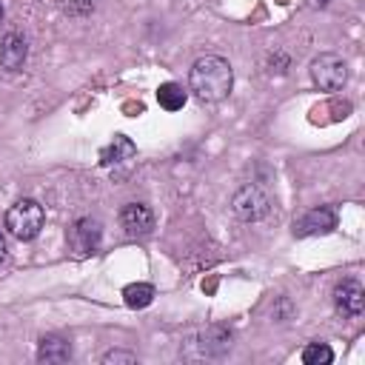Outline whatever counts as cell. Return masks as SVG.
<instances>
[{"mask_svg":"<svg viewBox=\"0 0 365 365\" xmlns=\"http://www.w3.org/2000/svg\"><path fill=\"white\" fill-rule=\"evenodd\" d=\"M188 88L200 103H222L234 88V68L220 54L197 57L188 71Z\"/></svg>","mask_w":365,"mask_h":365,"instance_id":"cell-1","label":"cell"},{"mask_svg":"<svg viewBox=\"0 0 365 365\" xmlns=\"http://www.w3.org/2000/svg\"><path fill=\"white\" fill-rule=\"evenodd\" d=\"M43 225H46V211H43V205H40L37 200H31V197L17 200V202L6 211V231H9L14 240H20V242L37 240V234L43 231Z\"/></svg>","mask_w":365,"mask_h":365,"instance_id":"cell-2","label":"cell"},{"mask_svg":"<svg viewBox=\"0 0 365 365\" xmlns=\"http://www.w3.org/2000/svg\"><path fill=\"white\" fill-rule=\"evenodd\" d=\"M308 74L319 91H339L348 83V63L334 51H322L311 60Z\"/></svg>","mask_w":365,"mask_h":365,"instance_id":"cell-3","label":"cell"},{"mask_svg":"<svg viewBox=\"0 0 365 365\" xmlns=\"http://www.w3.org/2000/svg\"><path fill=\"white\" fill-rule=\"evenodd\" d=\"M231 211L237 220L242 222H259L268 217L271 211V197L257 185V182H245L234 191L231 197Z\"/></svg>","mask_w":365,"mask_h":365,"instance_id":"cell-4","label":"cell"},{"mask_svg":"<svg viewBox=\"0 0 365 365\" xmlns=\"http://www.w3.org/2000/svg\"><path fill=\"white\" fill-rule=\"evenodd\" d=\"M334 308H336V314L345 317V319L362 317V311H365V288H362V282L354 279V277L342 279V282L334 288Z\"/></svg>","mask_w":365,"mask_h":365,"instance_id":"cell-5","label":"cell"},{"mask_svg":"<svg viewBox=\"0 0 365 365\" xmlns=\"http://www.w3.org/2000/svg\"><path fill=\"white\" fill-rule=\"evenodd\" d=\"M336 228V211L331 205H317L294 220V237H322Z\"/></svg>","mask_w":365,"mask_h":365,"instance_id":"cell-6","label":"cell"},{"mask_svg":"<svg viewBox=\"0 0 365 365\" xmlns=\"http://www.w3.org/2000/svg\"><path fill=\"white\" fill-rule=\"evenodd\" d=\"M100 240H103V225L100 220H91V217H80L71 228H68V245L71 251L77 254H94L100 248Z\"/></svg>","mask_w":365,"mask_h":365,"instance_id":"cell-7","label":"cell"},{"mask_svg":"<svg viewBox=\"0 0 365 365\" xmlns=\"http://www.w3.org/2000/svg\"><path fill=\"white\" fill-rule=\"evenodd\" d=\"M120 225L128 237H145L154 231V211L143 202H125L120 208Z\"/></svg>","mask_w":365,"mask_h":365,"instance_id":"cell-8","label":"cell"},{"mask_svg":"<svg viewBox=\"0 0 365 365\" xmlns=\"http://www.w3.org/2000/svg\"><path fill=\"white\" fill-rule=\"evenodd\" d=\"M134 157H137V145L131 143V137L114 134V140L100 151V165L117 174V168H128V163Z\"/></svg>","mask_w":365,"mask_h":365,"instance_id":"cell-9","label":"cell"},{"mask_svg":"<svg viewBox=\"0 0 365 365\" xmlns=\"http://www.w3.org/2000/svg\"><path fill=\"white\" fill-rule=\"evenodd\" d=\"M29 57V40L20 31H9L0 40V66L6 71H20Z\"/></svg>","mask_w":365,"mask_h":365,"instance_id":"cell-10","label":"cell"},{"mask_svg":"<svg viewBox=\"0 0 365 365\" xmlns=\"http://www.w3.org/2000/svg\"><path fill=\"white\" fill-rule=\"evenodd\" d=\"M71 359V342L57 336V334H48L40 339L37 345V362H48V365H57V362H68Z\"/></svg>","mask_w":365,"mask_h":365,"instance_id":"cell-11","label":"cell"},{"mask_svg":"<svg viewBox=\"0 0 365 365\" xmlns=\"http://www.w3.org/2000/svg\"><path fill=\"white\" fill-rule=\"evenodd\" d=\"M154 297H157V291H154L151 282H131V285L123 288V302H125L128 308H134V311L148 308V305L154 302Z\"/></svg>","mask_w":365,"mask_h":365,"instance_id":"cell-12","label":"cell"},{"mask_svg":"<svg viewBox=\"0 0 365 365\" xmlns=\"http://www.w3.org/2000/svg\"><path fill=\"white\" fill-rule=\"evenodd\" d=\"M185 100H188V91H185L180 83H174V80L160 83V88H157V103H160V108H165V111H180V108L185 106Z\"/></svg>","mask_w":365,"mask_h":365,"instance_id":"cell-13","label":"cell"},{"mask_svg":"<svg viewBox=\"0 0 365 365\" xmlns=\"http://www.w3.org/2000/svg\"><path fill=\"white\" fill-rule=\"evenodd\" d=\"M302 365H331L334 362V351L328 342H308L299 354Z\"/></svg>","mask_w":365,"mask_h":365,"instance_id":"cell-14","label":"cell"},{"mask_svg":"<svg viewBox=\"0 0 365 365\" xmlns=\"http://www.w3.org/2000/svg\"><path fill=\"white\" fill-rule=\"evenodd\" d=\"M60 9L68 17H86L94 11V0H60Z\"/></svg>","mask_w":365,"mask_h":365,"instance_id":"cell-15","label":"cell"},{"mask_svg":"<svg viewBox=\"0 0 365 365\" xmlns=\"http://www.w3.org/2000/svg\"><path fill=\"white\" fill-rule=\"evenodd\" d=\"M134 365L137 362V354H131V351H108L106 356H103V365Z\"/></svg>","mask_w":365,"mask_h":365,"instance_id":"cell-16","label":"cell"},{"mask_svg":"<svg viewBox=\"0 0 365 365\" xmlns=\"http://www.w3.org/2000/svg\"><path fill=\"white\" fill-rule=\"evenodd\" d=\"M305 3H308L311 9H325V6L331 3V0H305Z\"/></svg>","mask_w":365,"mask_h":365,"instance_id":"cell-17","label":"cell"},{"mask_svg":"<svg viewBox=\"0 0 365 365\" xmlns=\"http://www.w3.org/2000/svg\"><path fill=\"white\" fill-rule=\"evenodd\" d=\"M6 259V237H3V231H0V262Z\"/></svg>","mask_w":365,"mask_h":365,"instance_id":"cell-18","label":"cell"},{"mask_svg":"<svg viewBox=\"0 0 365 365\" xmlns=\"http://www.w3.org/2000/svg\"><path fill=\"white\" fill-rule=\"evenodd\" d=\"M0 23H3V3H0Z\"/></svg>","mask_w":365,"mask_h":365,"instance_id":"cell-19","label":"cell"}]
</instances>
